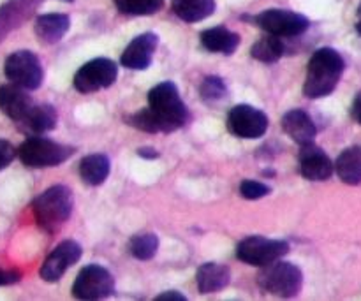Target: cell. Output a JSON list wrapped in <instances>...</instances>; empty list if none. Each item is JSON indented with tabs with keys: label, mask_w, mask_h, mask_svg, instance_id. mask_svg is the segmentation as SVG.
Segmentation results:
<instances>
[{
	"label": "cell",
	"mask_w": 361,
	"mask_h": 301,
	"mask_svg": "<svg viewBox=\"0 0 361 301\" xmlns=\"http://www.w3.org/2000/svg\"><path fill=\"white\" fill-rule=\"evenodd\" d=\"M270 192L271 187L263 182H257V180H243V182L240 183V194H242V197H245V199L256 201L268 196Z\"/></svg>",
	"instance_id": "cell-29"
},
{
	"label": "cell",
	"mask_w": 361,
	"mask_h": 301,
	"mask_svg": "<svg viewBox=\"0 0 361 301\" xmlns=\"http://www.w3.org/2000/svg\"><path fill=\"white\" fill-rule=\"evenodd\" d=\"M69 16L60 13L41 14V16H37L34 25L35 35H37L42 42H46V44H55V42H59L60 39L69 32Z\"/></svg>",
	"instance_id": "cell-18"
},
{
	"label": "cell",
	"mask_w": 361,
	"mask_h": 301,
	"mask_svg": "<svg viewBox=\"0 0 361 301\" xmlns=\"http://www.w3.org/2000/svg\"><path fill=\"white\" fill-rule=\"evenodd\" d=\"M118 78V67L109 59H94L81 66L74 74V88L80 94H92L111 87Z\"/></svg>",
	"instance_id": "cell-9"
},
{
	"label": "cell",
	"mask_w": 361,
	"mask_h": 301,
	"mask_svg": "<svg viewBox=\"0 0 361 301\" xmlns=\"http://www.w3.org/2000/svg\"><path fill=\"white\" fill-rule=\"evenodd\" d=\"M137 155H141V157H147V159H157L159 154L155 150H152V148H141V150H137Z\"/></svg>",
	"instance_id": "cell-34"
},
{
	"label": "cell",
	"mask_w": 361,
	"mask_h": 301,
	"mask_svg": "<svg viewBox=\"0 0 361 301\" xmlns=\"http://www.w3.org/2000/svg\"><path fill=\"white\" fill-rule=\"evenodd\" d=\"M289 252V243L284 240H270L264 236H249L236 247V257L250 266L264 268L282 259Z\"/></svg>",
	"instance_id": "cell-7"
},
{
	"label": "cell",
	"mask_w": 361,
	"mask_h": 301,
	"mask_svg": "<svg viewBox=\"0 0 361 301\" xmlns=\"http://www.w3.org/2000/svg\"><path fill=\"white\" fill-rule=\"evenodd\" d=\"M109 171H111V162L106 155L92 154L81 159L80 162V176L85 183L92 187L102 185L108 180Z\"/></svg>",
	"instance_id": "cell-21"
},
{
	"label": "cell",
	"mask_w": 361,
	"mask_h": 301,
	"mask_svg": "<svg viewBox=\"0 0 361 301\" xmlns=\"http://www.w3.org/2000/svg\"><path fill=\"white\" fill-rule=\"evenodd\" d=\"M250 55L263 63H274L281 60V56L284 55V44H282L279 35L268 34L267 37H261L250 48Z\"/></svg>",
	"instance_id": "cell-24"
},
{
	"label": "cell",
	"mask_w": 361,
	"mask_h": 301,
	"mask_svg": "<svg viewBox=\"0 0 361 301\" xmlns=\"http://www.w3.org/2000/svg\"><path fill=\"white\" fill-rule=\"evenodd\" d=\"M282 129L300 147L314 143L317 134L316 123L312 122L309 113H305L303 109H291V111L286 113L284 118H282Z\"/></svg>",
	"instance_id": "cell-16"
},
{
	"label": "cell",
	"mask_w": 361,
	"mask_h": 301,
	"mask_svg": "<svg viewBox=\"0 0 361 301\" xmlns=\"http://www.w3.org/2000/svg\"><path fill=\"white\" fill-rule=\"evenodd\" d=\"M16 155H18V150L9 143V141L0 140V171L9 168V164L14 161Z\"/></svg>",
	"instance_id": "cell-30"
},
{
	"label": "cell",
	"mask_w": 361,
	"mask_h": 301,
	"mask_svg": "<svg viewBox=\"0 0 361 301\" xmlns=\"http://www.w3.org/2000/svg\"><path fill=\"white\" fill-rule=\"evenodd\" d=\"M74 208L73 190L67 185H53L39 194L32 203L35 222L46 233H56L67 221Z\"/></svg>",
	"instance_id": "cell-2"
},
{
	"label": "cell",
	"mask_w": 361,
	"mask_h": 301,
	"mask_svg": "<svg viewBox=\"0 0 361 301\" xmlns=\"http://www.w3.org/2000/svg\"><path fill=\"white\" fill-rule=\"evenodd\" d=\"M257 284L277 298H295L303 288V274L296 264L279 259L263 268L257 275Z\"/></svg>",
	"instance_id": "cell-5"
},
{
	"label": "cell",
	"mask_w": 361,
	"mask_h": 301,
	"mask_svg": "<svg viewBox=\"0 0 361 301\" xmlns=\"http://www.w3.org/2000/svg\"><path fill=\"white\" fill-rule=\"evenodd\" d=\"M74 152H76V148L69 147V145L56 143L48 137L32 136L20 145L18 157L27 168L44 169L60 166L67 159L73 157Z\"/></svg>",
	"instance_id": "cell-4"
},
{
	"label": "cell",
	"mask_w": 361,
	"mask_h": 301,
	"mask_svg": "<svg viewBox=\"0 0 361 301\" xmlns=\"http://www.w3.org/2000/svg\"><path fill=\"white\" fill-rule=\"evenodd\" d=\"M345 62L341 53L334 48L317 49L307 66L303 95L309 99H321L330 95L337 88Z\"/></svg>",
	"instance_id": "cell-1"
},
{
	"label": "cell",
	"mask_w": 361,
	"mask_h": 301,
	"mask_svg": "<svg viewBox=\"0 0 361 301\" xmlns=\"http://www.w3.org/2000/svg\"><path fill=\"white\" fill-rule=\"evenodd\" d=\"M20 281L21 274H18V271L14 270H4V268H0V288H2V285L18 284Z\"/></svg>",
	"instance_id": "cell-31"
},
{
	"label": "cell",
	"mask_w": 361,
	"mask_h": 301,
	"mask_svg": "<svg viewBox=\"0 0 361 301\" xmlns=\"http://www.w3.org/2000/svg\"><path fill=\"white\" fill-rule=\"evenodd\" d=\"M120 13L130 16H150L162 7V0H115Z\"/></svg>",
	"instance_id": "cell-26"
},
{
	"label": "cell",
	"mask_w": 361,
	"mask_h": 301,
	"mask_svg": "<svg viewBox=\"0 0 361 301\" xmlns=\"http://www.w3.org/2000/svg\"><path fill=\"white\" fill-rule=\"evenodd\" d=\"M356 30H358V34L361 35V6L358 9V23H356Z\"/></svg>",
	"instance_id": "cell-35"
},
{
	"label": "cell",
	"mask_w": 361,
	"mask_h": 301,
	"mask_svg": "<svg viewBox=\"0 0 361 301\" xmlns=\"http://www.w3.org/2000/svg\"><path fill=\"white\" fill-rule=\"evenodd\" d=\"M81 254H83V250H81L80 243L74 242V240H66V242L59 243L51 250V254L46 257L39 275L44 282H59L63 277V274L81 259Z\"/></svg>",
	"instance_id": "cell-12"
},
{
	"label": "cell",
	"mask_w": 361,
	"mask_h": 301,
	"mask_svg": "<svg viewBox=\"0 0 361 301\" xmlns=\"http://www.w3.org/2000/svg\"><path fill=\"white\" fill-rule=\"evenodd\" d=\"M338 178L348 185L361 183V147H349L335 161Z\"/></svg>",
	"instance_id": "cell-20"
},
{
	"label": "cell",
	"mask_w": 361,
	"mask_h": 301,
	"mask_svg": "<svg viewBox=\"0 0 361 301\" xmlns=\"http://www.w3.org/2000/svg\"><path fill=\"white\" fill-rule=\"evenodd\" d=\"M56 109L51 104H35L32 113L28 115L27 122L23 123V129L30 130L34 134H42L49 133L56 127Z\"/></svg>",
	"instance_id": "cell-23"
},
{
	"label": "cell",
	"mask_w": 361,
	"mask_h": 301,
	"mask_svg": "<svg viewBox=\"0 0 361 301\" xmlns=\"http://www.w3.org/2000/svg\"><path fill=\"white\" fill-rule=\"evenodd\" d=\"M115 293L113 275L101 264H88L78 274L73 285L74 298L94 301L104 300Z\"/></svg>",
	"instance_id": "cell-8"
},
{
	"label": "cell",
	"mask_w": 361,
	"mask_h": 301,
	"mask_svg": "<svg viewBox=\"0 0 361 301\" xmlns=\"http://www.w3.org/2000/svg\"><path fill=\"white\" fill-rule=\"evenodd\" d=\"M155 300H157V301H169V300L185 301L187 298L182 295V293H178V291H166V293H162V295H159Z\"/></svg>",
	"instance_id": "cell-33"
},
{
	"label": "cell",
	"mask_w": 361,
	"mask_h": 301,
	"mask_svg": "<svg viewBox=\"0 0 361 301\" xmlns=\"http://www.w3.org/2000/svg\"><path fill=\"white\" fill-rule=\"evenodd\" d=\"M148 108L157 115L166 133L183 127L189 118V109L180 97L178 87L173 81H162L148 92Z\"/></svg>",
	"instance_id": "cell-3"
},
{
	"label": "cell",
	"mask_w": 361,
	"mask_h": 301,
	"mask_svg": "<svg viewBox=\"0 0 361 301\" xmlns=\"http://www.w3.org/2000/svg\"><path fill=\"white\" fill-rule=\"evenodd\" d=\"M231 282V270L224 264L204 263L196 274V284L201 295H214L228 288Z\"/></svg>",
	"instance_id": "cell-17"
},
{
	"label": "cell",
	"mask_w": 361,
	"mask_h": 301,
	"mask_svg": "<svg viewBox=\"0 0 361 301\" xmlns=\"http://www.w3.org/2000/svg\"><path fill=\"white\" fill-rule=\"evenodd\" d=\"M201 44L204 46V49L212 53L233 55L240 46V35L226 27L207 28L201 34Z\"/></svg>",
	"instance_id": "cell-19"
},
{
	"label": "cell",
	"mask_w": 361,
	"mask_h": 301,
	"mask_svg": "<svg viewBox=\"0 0 361 301\" xmlns=\"http://www.w3.org/2000/svg\"><path fill=\"white\" fill-rule=\"evenodd\" d=\"M270 125V120L261 109L249 104H238L229 111L228 129L242 140H257L264 136Z\"/></svg>",
	"instance_id": "cell-11"
},
{
	"label": "cell",
	"mask_w": 361,
	"mask_h": 301,
	"mask_svg": "<svg viewBox=\"0 0 361 301\" xmlns=\"http://www.w3.org/2000/svg\"><path fill=\"white\" fill-rule=\"evenodd\" d=\"M159 37L157 34H152V32H145V34L137 35L133 41L129 42L126 49L122 53V62L123 67L130 70H145L150 67L152 60H154V53L157 49Z\"/></svg>",
	"instance_id": "cell-15"
},
{
	"label": "cell",
	"mask_w": 361,
	"mask_h": 301,
	"mask_svg": "<svg viewBox=\"0 0 361 301\" xmlns=\"http://www.w3.org/2000/svg\"><path fill=\"white\" fill-rule=\"evenodd\" d=\"M334 171L335 164L324 154L323 148L316 147L314 143L303 145L300 152V173L303 178L310 182H324L334 175Z\"/></svg>",
	"instance_id": "cell-13"
},
{
	"label": "cell",
	"mask_w": 361,
	"mask_h": 301,
	"mask_svg": "<svg viewBox=\"0 0 361 301\" xmlns=\"http://www.w3.org/2000/svg\"><path fill=\"white\" fill-rule=\"evenodd\" d=\"M257 25L267 34L279 35V37H295L303 34L310 27L309 18L303 14L288 9H268L254 18Z\"/></svg>",
	"instance_id": "cell-10"
},
{
	"label": "cell",
	"mask_w": 361,
	"mask_h": 301,
	"mask_svg": "<svg viewBox=\"0 0 361 301\" xmlns=\"http://www.w3.org/2000/svg\"><path fill=\"white\" fill-rule=\"evenodd\" d=\"M4 74L11 83L25 90H37L44 80L41 60L28 49L11 53L4 62Z\"/></svg>",
	"instance_id": "cell-6"
},
{
	"label": "cell",
	"mask_w": 361,
	"mask_h": 301,
	"mask_svg": "<svg viewBox=\"0 0 361 301\" xmlns=\"http://www.w3.org/2000/svg\"><path fill=\"white\" fill-rule=\"evenodd\" d=\"M127 120H129L130 125L136 127V129H140V130H143V133H150V134L166 133L162 122L157 118V115H155L150 108L140 109V111L134 113V115H130Z\"/></svg>",
	"instance_id": "cell-27"
},
{
	"label": "cell",
	"mask_w": 361,
	"mask_h": 301,
	"mask_svg": "<svg viewBox=\"0 0 361 301\" xmlns=\"http://www.w3.org/2000/svg\"><path fill=\"white\" fill-rule=\"evenodd\" d=\"M159 250V238L154 233H143V235H136L130 238L129 242V252L133 254L136 259L148 261L157 254Z\"/></svg>",
	"instance_id": "cell-25"
},
{
	"label": "cell",
	"mask_w": 361,
	"mask_h": 301,
	"mask_svg": "<svg viewBox=\"0 0 361 301\" xmlns=\"http://www.w3.org/2000/svg\"><path fill=\"white\" fill-rule=\"evenodd\" d=\"M173 11L180 20L197 23L214 14L215 0H173Z\"/></svg>",
	"instance_id": "cell-22"
},
{
	"label": "cell",
	"mask_w": 361,
	"mask_h": 301,
	"mask_svg": "<svg viewBox=\"0 0 361 301\" xmlns=\"http://www.w3.org/2000/svg\"><path fill=\"white\" fill-rule=\"evenodd\" d=\"M63 2H74V0H63Z\"/></svg>",
	"instance_id": "cell-36"
},
{
	"label": "cell",
	"mask_w": 361,
	"mask_h": 301,
	"mask_svg": "<svg viewBox=\"0 0 361 301\" xmlns=\"http://www.w3.org/2000/svg\"><path fill=\"white\" fill-rule=\"evenodd\" d=\"M351 116L355 118V122H358L361 125V92H358L355 97V101H353V106H351Z\"/></svg>",
	"instance_id": "cell-32"
},
{
	"label": "cell",
	"mask_w": 361,
	"mask_h": 301,
	"mask_svg": "<svg viewBox=\"0 0 361 301\" xmlns=\"http://www.w3.org/2000/svg\"><path fill=\"white\" fill-rule=\"evenodd\" d=\"M200 94L201 99L210 104V102H217L222 97H226L228 88H226V83L219 76H207L203 80V83H201Z\"/></svg>",
	"instance_id": "cell-28"
},
{
	"label": "cell",
	"mask_w": 361,
	"mask_h": 301,
	"mask_svg": "<svg viewBox=\"0 0 361 301\" xmlns=\"http://www.w3.org/2000/svg\"><path fill=\"white\" fill-rule=\"evenodd\" d=\"M34 106L35 102L25 92V88L13 83L0 87V111L9 116L13 122H16L18 125H23L27 122Z\"/></svg>",
	"instance_id": "cell-14"
}]
</instances>
